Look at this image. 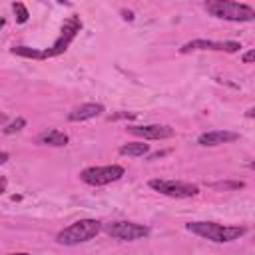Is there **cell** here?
Wrapping results in <instances>:
<instances>
[{
    "label": "cell",
    "instance_id": "cell-1",
    "mask_svg": "<svg viewBox=\"0 0 255 255\" xmlns=\"http://www.w3.org/2000/svg\"><path fill=\"white\" fill-rule=\"evenodd\" d=\"M187 231L205 237L213 243H229L239 239L241 235L247 233V227H239V225H221V223H213V221H191L185 225Z\"/></svg>",
    "mask_w": 255,
    "mask_h": 255
},
{
    "label": "cell",
    "instance_id": "cell-2",
    "mask_svg": "<svg viewBox=\"0 0 255 255\" xmlns=\"http://www.w3.org/2000/svg\"><path fill=\"white\" fill-rule=\"evenodd\" d=\"M100 231H102V223L98 219H80V221H74L72 225L64 227L56 235V241L60 245H80V243L94 239Z\"/></svg>",
    "mask_w": 255,
    "mask_h": 255
},
{
    "label": "cell",
    "instance_id": "cell-3",
    "mask_svg": "<svg viewBox=\"0 0 255 255\" xmlns=\"http://www.w3.org/2000/svg\"><path fill=\"white\" fill-rule=\"evenodd\" d=\"M205 10L215 18L231 20V22H251L255 18V10L249 4H239V2L209 0L205 2Z\"/></svg>",
    "mask_w": 255,
    "mask_h": 255
},
{
    "label": "cell",
    "instance_id": "cell-4",
    "mask_svg": "<svg viewBox=\"0 0 255 255\" xmlns=\"http://www.w3.org/2000/svg\"><path fill=\"white\" fill-rule=\"evenodd\" d=\"M126 169L122 165H98V167H86L80 173V179L88 185H108L112 181L122 179Z\"/></svg>",
    "mask_w": 255,
    "mask_h": 255
},
{
    "label": "cell",
    "instance_id": "cell-5",
    "mask_svg": "<svg viewBox=\"0 0 255 255\" xmlns=\"http://www.w3.org/2000/svg\"><path fill=\"white\" fill-rule=\"evenodd\" d=\"M80 28H82V20H80L78 16H70V18L64 22V26H62V32H60L58 40L52 44V48H48V50H44V52H42V58H54V56H58V54L66 52V50H68V46L72 44V40L78 36Z\"/></svg>",
    "mask_w": 255,
    "mask_h": 255
},
{
    "label": "cell",
    "instance_id": "cell-6",
    "mask_svg": "<svg viewBox=\"0 0 255 255\" xmlns=\"http://www.w3.org/2000/svg\"><path fill=\"white\" fill-rule=\"evenodd\" d=\"M106 233L120 241H137L149 235V227L133 221H114L106 225Z\"/></svg>",
    "mask_w": 255,
    "mask_h": 255
},
{
    "label": "cell",
    "instance_id": "cell-7",
    "mask_svg": "<svg viewBox=\"0 0 255 255\" xmlns=\"http://www.w3.org/2000/svg\"><path fill=\"white\" fill-rule=\"evenodd\" d=\"M149 187L167 195V197H193L199 193V187L193 183H185V181H173V179H149Z\"/></svg>",
    "mask_w": 255,
    "mask_h": 255
},
{
    "label": "cell",
    "instance_id": "cell-8",
    "mask_svg": "<svg viewBox=\"0 0 255 255\" xmlns=\"http://www.w3.org/2000/svg\"><path fill=\"white\" fill-rule=\"evenodd\" d=\"M241 48L239 42H211V40H191L179 48L181 54H187L191 50H223V52H237Z\"/></svg>",
    "mask_w": 255,
    "mask_h": 255
},
{
    "label": "cell",
    "instance_id": "cell-9",
    "mask_svg": "<svg viewBox=\"0 0 255 255\" xmlns=\"http://www.w3.org/2000/svg\"><path fill=\"white\" fill-rule=\"evenodd\" d=\"M133 135H139L143 139H167L175 131L169 126H159V124H149V126H129L128 128Z\"/></svg>",
    "mask_w": 255,
    "mask_h": 255
},
{
    "label": "cell",
    "instance_id": "cell-10",
    "mask_svg": "<svg viewBox=\"0 0 255 255\" xmlns=\"http://www.w3.org/2000/svg\"><path fill=\"white\" fill-rule=\"evenodd\" d=\"M239 139V133L229 131V129H213V131H205L197 137L199 145H221V143H229Z\"/></svg>",
    "mask_w": 255,
    "mask_h": 255
},
{
    "label": "cell",
    "instance_id": "cell-11",
    "mask_svg": "<svg viewBox=\"0 0 255 255\" xmlns=\"http://www.w3.org/2000/svg\"><path fill=\"white\" fill-rule=\"evenodd\" d=\"M102 112H104V106H102V104L90 102V104H82V106H78L76 110H72V112L68 114V120H70V122H84V120H92V118L100 116Z\"/></svg>",
    "mask_w": 255,
    "mask_h": 255
},
{
    "label": "cell",
    "instance_id": "cell-12",
    "mask_svg": "<svg viewBox=\"0 0 255 255\" xmlns=\"http://www.w3.org/2000/svg\"><path fill=\"white\" fill-rule=\"evenodd\" d=\"M36 141H38V143H42V145L62 147V145H66V143H68V135H66L64 131H60V129H46V131L38 133Z\"/></svg>",
    "mask_w": 255,
    "mask_h": 255
},
{
    "label": "cell",
    "instance_id": "cell-13",
    "mask_svg": "<svg viewBox=\"0 0 255 255\" xmlns=\"http://www.w3.org/2000/svg\"><path fill=\"white\" fill-rule=\"evenodd\" d=\"M147 151H149V145L143 141H129L120 147V153L128 155V157H139V155H145Z\"/></svg>",
    "mask_w": 255,
    "mask_h": 255
},
{
    "label": "cell",
    "instance_id": "cell-14",
    "mask_svg": "<svg viewBox=\"0 0 255 255\" xmlns=\"http://www.w3.org/2000/svg\"><path fill=\"white\" fill-rule=\"evenodd\" d=\"M14 56H22V58H42V52L34 50V48H26V46H16L12 48Z\"/></svg>",
    "mask_w": 255,
    "mask_h": 255
},
{
    "label": "cell",
    "instance_id": "cell-15",
    "mask_svg": "<svg viewBox=\"0 0 255 255\" xmlns=\"http://www.w3.org/2000/svg\"><path fill=\"white\" fill-rule=\"evenodd\" d=\"M12 10H14V14H16V22L18 24H24L26 20H28V10H26V6L22 4V2H14L12 4Z\"/></svg>",
    "mask_w": 255,
    "mask_h": 255
},
{
    "label": "cell",
    "instance_id": "cell-16",
    "mask_svg": "<svg viewBox=\"0 0 255 255\" xmlns=\"http://www.w3.org/2000/svg\"><path fill=\"white\" fill-rule=\"evenodd\" d=\"M24 126H26V120H24V118H18V120H14L8 128H4V131H6V133H14V131H20Z\"/></svg>",
    "mask_w": 255,
    "mask_h": 255
},
{
    "label": "cell",
    "instance_id": "cell-17",
    "mask_svg": "<svg viewBox=\"0 0 255 255\" xmlns=\"http://www.w3.org/2000/svg\"><path fill=\"white\" fill-rule=\"evenodd\" d=\"M213 187H217V189H239V187H243V181H223V183H213Z\"/></svg>",
    "mask_w": 255,
    "mask_h": 255
},
{
    "label": "cell",
    "instance_id": "cell-18",
    "mask_svg": "<svg viewBox=\"0 0 255 255\" xmlns=\"http://www.w3.org/2000/svg\"><path fill=\"white\" fill-rule=\"evenodd\" d=\"M253 60H255V50H249V52L243 54V62H245V64H251Z\"/></svg>",
    "mask_w": 255,
    "mask_h": 255
},
{
    "label": "cell",
    "instance_id": "cell-19",
    "mask_svg": "<svg viewBox=\"0 0 255 255\" xmlns=\"http://www.w3.org/2000/svg\"><path fill=\"white\" fill-rule=\"evenodd\" d=\"M6 185H8L6 177H2V175H0V193H4V191H6Z\"/></svg>",
    "mask_w": 255,
    "mask_h": 255
},
{
    "label": "cell",
    "instance_id": "cell-20",
    "mask_svg": "<svg viewBox=\"0 0 255 255\" xmlns=\"http://www.w3.org/2000/svg\"><path fill=\"white\" fill-rule=\"evenodd\" d=\"M122 14H124V18H126V20H133V14H131L129 10H122Z\"/></svg>",
    "mask_w": 255,
    "mask_h": 255
},
{
    "label": "cell",
    "instance_id": "cell-21",
    "mask_svg": "<svg viewBox=\"0 0 255 255\" xmlns=\"http://www.w3.org/2000/svg\"><path fill=\"white\" fill-rule=\"evenodd\" d=\"M6 161H8V153L6 151H0V165L6 163Z\"/></svg>",
    "mask_w": 255,
    "mask_h": 255
},
{
    "label": "cell",
    "instance_id": "cell-22",
    "mask_svg": "<svg viewBox=\"0 0 255 255\" xmlns=\"http://www.w3.org/2000/svg\"><path fill=\"white\" fill-rule=\"evenodd\" d=\"M4 122H6V114H2V112H0V126H2Z\"/></svg>",
    "mask_w": 255,
    "mask_h": 255
},
{
    "label": "cell",
    "instance_id": "cell-23",
    "mask_svg": "<svg viewBox=\"0 0 255 255\" xmlns=\"http://www.w3.org/2000/svg\"><path fill=\"white\" fill-rule=\"evenodd\" d=\"M2 26H4V18H0V28H2Z\"/></svg>",
    "mask_w": 255,
    "mask_h": 255
},
{
    "label": "cell",
    "instance_id": "cell-24",
    "mask_svg": "<svg viewBox=\"0 0 255 255\" xmlns=\"http://www.w3.org/2000/svg\"><path fill=\"white\" fill-rule=\"evenodd\" d=\"M12 255H28V253H12Z\"/></svg>",
    "mask_w": 255,
    "mask_h": 255
}]
</instances>
